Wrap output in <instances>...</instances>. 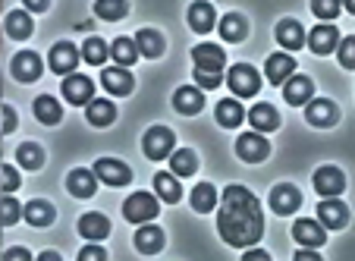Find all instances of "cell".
Segmentation results:
<instances>
[{"label":"cell","mask_w":355,"mask_h":261,"mask_svg":"<svg viewBox=\"0 0 355 261\" xmlns=\"http://www.w3.org/2000/svg\"><path fill=\"white\" fill-rule=\"evenodd\" d=\"M311 94H315V82H311L309 76H289L286 85H283V98H286L289 104H295V108H302L305 101H311Z\"/></svg>","instance_id":"9a60e30c"},{"label":"cell","mask_w":355,"mask_h":261,"mask_svg":"<svg viewBox=\"0 0 355 261\" xmlns=\"http://www.w3.org/2000/svg\"><path fill=\"white\" fill-rule=\"evenodd\" d=\"M92 94H94V85H92V79L88 76H82V73H69L67 79H63V98L69 101V104H88L92 101Z\"/></svg>","instance_id":"8992f818"},{"label":"cell","mask_w":355,"mask_h":261,"mask_svg":"<svg viewBox=\"0 0 355 261\" xmlns=\"http://www.w3.org/2000/svg\"><path fill=\"white\" fill-rule=\"evenodd\" d=\"M0 123H3V133H13V129H16V110L3 104V114H0Z\"/></svg>","instance_id":"7dc6e473"},{"label":"cell","mask_w":355,"mask_h":261,"mask_svg":"<svg viewBox=\"0 0 355 261\" xmlns=\"http://www.w3.org/2000/svg\"><path fill=\"white\" fill-rule=\"evenodd\" d=\"M110 57H114L120 67H132V63L139 60V44L129 38H116L114 44H110Z\"/></svg>","instance_id":"e575fe53"},{"label":"cell","mask_w":355,"mask_h":261,"mask_svg":"<svg viewBox=\"0 0 355 261\" xmlns=\"http://www.w3.org/2000/svg\"><path fill=\"white\" fill-rule=\"evenodd\" d=\"M3 258H28V252H26V249H10Z\"/></svg>","instance_id":"681fc988"},{"label":"cell","mask_w":355,"mask_h":261,"mask_svg":"<svg viewBox=\"0 0 355 261\" xmlns=\"http://www.w3.org/2000/svg\"><path fill=\"white\" fill-rule=\"evenodd\" d=\"M0 217H3V227H13V224L19 221V205H16L13 199H3V205H0Z\"/></svg>","instance_id":"7bdbcfd3"},{"label":"cell","mask_w":355,"mask_h":261,"mask_svg":"<svg viewBox=\"0 0 355 261\" xmlns=\"http://www.w3.org/2000/svg\"><path fill=\"white\" fill-rule=\"evenodd\" d=\"M336 44H340V32H336V26H315L311 28L309 47L315 51V54H330Z\"/></svg>","instance_id":"ac0fdd59"},{"label":"cell","mask_w":355,"mask_h":261,"mask_svg":"<svg viewBox=\"0 0 355 261\" xmlns=\"http://www.w3.org/2000/svg\"><path fill=\"white\" fill-rule=\"evenodd\" d=\"M79 67V47H73L69 41H60V44L51 47V69L60 76H69Z\"/></svg>","instance_id":"9c48e42d"},{"label":"cell","mask_w":355,"mask_h":261,"mask_svg":"<svg viewBox=\"0 0 355 261\" xmlns=\"http://www.w3.org/2000/svg\"><path fill=\"white\" fill-rule=\"evenodd\" d=\"M277 41H280L286 51H299V47L305 44V28L295 19H283L280 26H277Z\"/></svg>","instance_id":"cb8c5ba5"},{"label":"cell","mask_w":355,"mask_h":261,"mask_svg":"<svg viewBox=\"0 0 355 261\" xmlns=\"http://www.w3.org/2000/svg\"><path fill=\"white\" fill-rule=\"evenodd\" d=\"M13 76L19 82H35L41 76V60H38V54H32V51H19V54L13 57Z\"/></svg>","instance_id":"2e32d148"},{"label":"cell","mask_w":355,"mask_h":261,"mask_svg":"<svg viewBox=\"0 0 355 261\" xmlns=\"http://www.w3.org/2000/svg\"><path fill=\"white\" fill-rule=\"evenodd\" d=\"M35 117H38V123H44V126H54V123H60L63 110L51 94H41V98H35Z\"/></svg>","instance_id":"4dcf8cb0"},{"label":"cell","mask_w":355,"mask_h":261,"mask_svg":"<svg viewBox=\"0 0 355 261\" xmlns=\"http://www.w3.org/2000/svg\"><path fill=\"white\" fill-rule=\"evenodd\" d=\"M220 35H223V41H245V35H248V22H245V16H239V13H227L220 19Z\"/></svg>","instance_id":"f546056e"},{"label":"cell","mask_w":355,"mask_h":261,"mask_svg":"<svg viewBox=\"0 0 355 261\" xmlns=\"http://www.w3.org/2000/svg\"><path fill=\"white\" fill-rule=\"evenodd\" d=\"M7 35L10 38H16V41H22V38H28L32 35V28H35V22H32V16L26 13V10H13V13H7Z\"/></svg>","instance_id":"83f0119b"},{"label":"cell","mask_w":355,"mask_h":261,"mask_svg":"<svg viewBox=\"0 0 355 261\" xmlns=\"http://www.w3.org/2000/svg\"><path fill=\"white\" fill-rule=\"evenodd\" d=\"M248 123L255 126V133H274V129H280V114L270 104H255L248 110Z\"/></svg>","instance_id":"d6986e66"},{"label":"cell","mask_w":355,"mask_h":261,"mask_svg":"<svg viewBox=\"0 0 355 261\" xmlns=\"http://www.w3.org/2000/svg\"><path fill=\"white\" fill-rule=\"evenodd\" d=\"M293 239L299 242V246L318 249V246H324V239H327V230H324V224L309 221V217H302V221H295V224H293Z\"/></svg>","instance_id":"52a82bcc"},{"label":"cell","mask_w":355,"mask_h":261,"mask_svg":"<svg viewBox=\"0 0 355 261\" xmlns=\"http://www.w3.org/2000/svg\"><path fill=\"white\" fill-rule=\"evenodd\" d=\"M94 13L101 16V19H123V16L129 13V0H98L94 3Z\"/></svg>","instance_id":"ab89813d"},{"label":"cell","mask_w":355,"mask_h":261,"mask_svg":"<svg viewBox=\"0 0 355 261\" xmlns=\"http://www.w3.org/2000/svg\"><path fill=\"white\" fill-rule=\"evenodd\" d=\"M173 108L180 110V114H186V117H195L201 108H205V94H201V88L186 85V88H180V92L173 94Z\"/></svg>","instance_id":"ffe728a7"},{"label":"cell","mask_w":355,"mask_h":261,"mask_svg":"<svg viewBox=\"0 0 355 261\" xmlns=\"http://www.w3.org/2000/svg\"><path fill=\"white\" fill-rule=\"evenodd\" d=\"M305 117H309V123H311V126H318V129H327V126H334V123L340 120V110H336V104H334V101H327V98H318V101H311L309 108H305Z\"/></svg>","instance_id":"8fae6325"},{"label":"cell","mask_w":355,"mask_h":261,"mask_svg":"<svg viewBox=\"0 0 355 261\" xmlns=\"http://www.w3.org/2000/svg\"><path fill=\"white\" fill-rule=\"evenodd\" d=\"M302 205V195L295 186H289V183H283V186H274L270 189V208H274L277 214H293L295 208Z\"/></svg>","instance_id":"4fadbf2b"},{"label":"cell","mask_w":355,"mask_h":261,"mask_svg":"<svg viewBox=\"0 0 355 261\" xmlns=\"http://www.w3.org/2000/svg\"><path fill=\"white\" fill-rule=\"evenodd\" d=\"M293 73H295V60L289 54H274L268 60V67H264V76L270 79V85H280V82H286Z\"/></svg>","instance_id":"7402d4cb"},{"label":"cell","mask_w":355,"mask_h":261,"mask_svg":"<svg viewBox=\"0 0 355 261\" xmlns=\"http://www.w3.org/2000/svg\"><path fill=\"white\" fill-rule=\"evenodd\" d=\"M195 82H198V88H205V92H211V88H217L223 82V76L220 73H214V69H201V67H195Z\"/></svg>","instance_id":"b9f144b4"},{"label":"cell","mask_w":355,"mask_h":261,"mask_svg":"<svg viewBox=\"0 0 355 261\" xmlns=\"http://www.w3.org/2000/svg\"><path fill=\"white\" fill-rule=\"evenodd\" d=\"M135 44H139V54H145V57L164 54V38H161V32H155V28H141V32L135 35Z\"/></svg>","instance_id":"d6a6232c"},{"label":"cell","mask_w":355,"mask_h":261,"mask_svg":"<svg viewBox=\"0 0 355 261\" xmlns=\"http://www.w3.org/2000/svg\"><path fill=\"white\" fill-rule=\"evenodd\" d=\"M214 117H217V123L220 126H227V129H233V126H239L242 123V117H245V110H242V104L239 101H220L217 104V110H214Z\"/></svg>","instance_id":"1f68e13d"},{"label":"cell","mask_w":355,"mask_h":261,"mask_svg":"<svg viewBox=\"0 0 355 261\" xmlns=\"http://www.w3.org/2000/svg\"><path fill=\"white\" fill-rule=\"evenodd\" d=\"M135 249L141 255H157L164 249V230L161 227H141L135 233Z\"/></svg>","instance_id":"484cf974"},{"label":"cell","mask_w":355,"mask_h":261,"mask_svg":"<svg viewBox=\"0 0 355 261\" xmlns=\"http://www.w3.org/2000/svg\"><path fill=\"white\" fill-rule=\"evenodd\" d=\"M67 189H69V195H76V199H92L94 189H98V174H94V170H85V167H76L73 174L67 176Z\"/></svg>","instance_id":"7c38bea8"},{"label":"cell","mask_w":355,"mask_h":261,"mask_svg":"<svg viewBox=\"0 0 355 261\" xmlns=\"http://www.w3.org/2000/svg\"><path fill=\"white\" fill-rule=\"evenodd\" d=\"M315 189L318 195H324V199H330V195H340L343 189H346V176H343L340 167H318L315 174Z\"/></svg>","instance_id":"30bf717a"},{"label":"cell","mask_w":355,"mask_h":261,"mask_svg":"<svg viewBox=\"0 0 355 261\" xmlns=\"http://www.w3.org/2000/svg\"><path fill=\"white\" fill-rule=\"evenodd\" d=\"M173 145H176V139L167 126H151L145 133V139H141V148H145V154L151 158V161H164V158H170Z\"/></svg>","instance_id":"277c9868"},{"label":"cell","mask_w":355,"mask_h":261,"mask_svg":"<svg viewBox=\"0 0 355 261\" xmlns=\"http://www.w3.org/2000/svg\"><path fill=\"white\" fill-rule=\"evenodd\" d=\"M94 174H98V180L107 183V186H126V183L132 180V170L123 161H114V158H101V161L94 164Z\"/></svg>","instance_id":"ba28073f"},{"label":"cell","mask_w":355,"mask_h":261,"mask_svg":"<svg viewBox=\"0 0 355 261\" xmlns=\"http://www.w3.org/2000/svg\"><path fill=\"white\" fill-rule=\"evenodd\" d=\"M192 60H195V67H201V69H214V73H220L223 63H227V54H223L217 44H198L192 51Z\"/></svg>","instance_id":"e0dca14e"},{"label":"cell","mask_w":355,"mask_h":261,"mask_svg":"<svg viewBox=\"0 0 355 261\" xmlns=\"http://www.w3.org/2000/svg\"><path fill=\"white\" fill-rule=\"evenodd\" d=\"M104 88H107L110 94H129L135 88V82H132V76H129V69L126 67H110V69H104Z\"/></svg>","instance_id":"44dd1931"},{"label":"cell","mask_w":355,"mask_h":261,"mask_svg":"<svg viewBox=\"0 0 355 261\" xmlns=\"http://www.w3.org/2000/svg\"><path fill=\"white\" fill-rule=\"evenodd\" d=\"M157 211H161V205L155 201V195H148V192H135L126 199V205H123V217L132 224H148V221H155Z\"/></svg>","instance_id":"7a4b0ae2"},{"label":"cell","mask_w":355,"mask_h":261,"mask_svg":"<svg viewBox=\"0 0 355 261\" xmlns=\"http://www.w3.org/2000/svg\"><path fill=\"white\" fill-rule=\"evenodd\" d=\"M236 154L245 164H261L270 154V142L264 139V133H242L236 139Z\"/></svg>","instance_id":"5b68a950"},{"label":"cell","mask_w":355,"mask_h":261,"mask_svg":"<svg viewBox=\"0 0 355 261\" xmlns=\"http://www.w3.org/2000/svg\"><path fill=\"white\" fill-rule=\"evenodd\" d=\"M217 230H220L223 242H230L236 249H248L261 239L264 233L261 205L245 186H227L220 214H217Z\"/></svg>","instance_id":"6da1fadb"},{"label":"cell","mask_w":355,"mask_h":261,"mask_svg":"<svg viewBox=\"0 0 355 261\" xmlns=\"http://www.w3.org/2000/svg\"><path fill=\"white\" fill-rule=\"evenodd\" d=\"M252 258H268V252H245V261H252Z\"/></svg>","instance_id":"816d5d0a"},{"label":"cell","mask_w":355,"mask_h":261,"mask_svg":"<svg viewBox=\"0 0 355 261\" xmlns=\"http://www.w3.org/2000/svg\"><path fill=\"white\" fill-rule=\"evenodd\" d=\"M107 54H110V47L101 38H88L85 44H82V60L92 63V67H101V63L107 60Z\"/></svg>","instance_id":"f35d334b"},{"label":"cell","mask_w":355,"mask_h":261,"mask_svg":"<svg viewBox=\"0 0 355 261\" xmlns=\"http://www.w3.org/2000/svg\"><path fill=\"white\" fill-rule=\"evenodd\" d=\"M0 186H3V192H16L19 189V174L13 167H3L0 170Z\"/></svg>","instance_id":"f6af8a7d"},{"label":"cell","mask_w":355,"mask_h":261,"mask_svg":"<svg viewBox=\"0 0 355 261\" xmlns=\"http://www.w3.org/2000/svg\"><path fill=\"white\" fill-rule=\"evenodd\" d=\"M26 3V10H32V13H44L47 10V0H22Z\"/></svg>","instance_id":"c3c4849f"},{"label":"cell","mask_w":355,"mask_h":261,"mask_svg":"<svg viewBox=\"0 0 355 261\" xmlns=\"http://www.w3.org/2000/svg\"><path fill=\"white\" fill-rule=\"evenodd\" d=\"M107 255H104V249H98V246H85L79 252V261H104Z\"/></svg>","instance_id":"bcb514c9"},{"label":"cell","mask_w":355,"mask_h":261,"mask_svg":"<svg viewBox=\"0 0 355 261\" xmlns=\"http://www.w3.org/2000/svg\"><path fill=\"white\" fill-rule=\"evenodd\" d=\"M230 88H233L239 98H255L258 88H261V76H258L255 67H248V63H236L230 67Z\"/></svg>","instance_id":"3957f363"},{"label":"cell","mask_w":355,"mask_h":261,"mask_svg":"<svg viewBox=\"0 0 355 261\" xmlns=\"http://www.w3.org/2000/svg\"><path fill=\"white\" fill-rule=\"evenodd\" d=\"M340 63L346 69L355 67V38H343L340 41Z\"/></svg>","instance_id":"ee69618b"},{"label":"cell","mask_w":355,"mask_h":261,"mask_svg":"<svg viewBox=\"0 0 355 261\" xmlns=\"http://www.w3.org/2000/svg\"><path fill=\"white\" fill-rule=\"evenodd\" d=\"M88 123H92V126H98V129H104V126H110V123L116 120V108H114V101H88Z\"/></svg>","instance_id":"603a6c76"},{"label":"cell","mask_w":355,"mask_h":261,"mask_svg":"<svg viewBox=\"0 0 355 261\" xmlns=\"http://www.w3.org/2000/svg\"><path fill=\"white\" fill-rule=\"evenodd\" d=\"M214 205H217V189L211 183H198L192 189V208L198 214H208V211H214Z\"/></svg>","instance_id":"836d02e7"},{"label":"cell","mask_w":355,"mask_h":261,"mask_svg":"<svg viewBox=\"0 0 355 261\" xmlns=\"http://www.w3.org/2000/svg\"><path fill=\"white\" fill-rule=\"evenodd\" d=\"M170 170H173L176 176H192L195 170H198V158H195V151L180 148L176 154H170Z\"/></svg>","instance_id":"d590c367"},{"label":"cell","mask_w":355,"mask_h":261,"mask_svg":"<svg viewBox=\"0 0 355 261\" xmlns=\"http://www.w3.org/2000/svg\"><path fill=\"white\" fill-rule=\"evenodd\" d=\"M41 261H60V255H57V252H44V255H41Z\"/></svg>","instance_id":"f907efd6"},{"label":"cell","mask_w":355,"mask_h":261,"mask_svg":"<svg viewBox=\"0 0 355 261\" xmlns=\"http://www.w3.org/2000/svg\"><path fill=\"white\" fill-rule=\"evenodd\" d=\"M346 10H352L355 13V0H346Z\"/></svg>","instance_id":"f5cc1de1"},{"label":"cell","mask_w":355,"mask_h":261,"mask_svg":"<svg viewBox=\"0 0 355 261\" xmlns=\"http://www.w3.org/2000/svg\"><path fill=\"white\" fill-rule=\"evenodd\" d=\"M79 233L85 236V239H104V236L110 233V221L104 214H82L79 217Z\"/></svg>","instance_id":"d4e9b609"},{"label":"cell","mask_w":355,"mask_h":261,"mask_svg":"<svg viewBox=\"0 0 355 261\" xmlns=\"http://www.w3.org/2000/svg\"><path fill=\"white\" fill-rule=\"evenodd\" d=\"M16 158H19V164L28 170H38L41 164H44V151H41V145H35V142H22V145L16 148Z\"/></svg>","instance_id":"74e56055"},{"label":"cell","mask_w":355,"mask_h":261,"mask_svg":"<svg viewBox=\"0 0 355 261\" xmlns=\"http://www.w3.org/2000/svg\"><path fill=\"white\" fill-rule=\"evenodd\" d=\"M340 10H343V3L340 0H311V13L318 16V19H336L340 16Z\"/></svg>","instance_id":"60d3db41"},{"label":"cell","mask_w":355,"mask_h":261,"mask_svg":"<svg viewBox=\"0 0 355 261\" xmlns=\"http://www.w3.org/2000/svg\"><path fill=\"white\" fill-rule=\"evenodd\" d=\"M318 217H321L324 227L343 230V227H346V221H349V211H346V205H343V201H336V195H330L327 201H321V205H318Z\"/></svg>","instance_id":"5bb4252c"},{"label":"cell","mask_w":355,"mask_h":261,"mask_svg":"<svg viewBox=\"0 0 355 261\" xmlns=\"http://www.w3.org/2000/svg\"><path fill=\"white\" fill-rule=\"evenodd\" d=\"M155 189L164 201H180V195H182V186H180V180H176V174H157Z\"/></svg>","instance_id":"8d00e7d4"},{"label":"cell","mask_w":355,"mask_h":261,"mask_svg":"<svg viewBox=\"0 0 355 261\" xmlns=\"http://www.w3.org/2000/svg\"><path fill=\"white\" fill-rule=\"evenodd\" d=\"M214 7L211 3H205V0H198V3H192L189 7V26L195 28V32H211L214 28Z\"/></svg>","instance_id":"4316f807"},{"label":"cell","mask_w":355,"mask_h":261,"mask_svg":"<svg viewBox=\"0 0 355 261\" xmlns=\"http://www.w3.org/2000/svg\"><path fill=\"white\" fill-rule=\"evenodd\" d=\"M22 214H26V221L32 227H51L54 224V205L51 201H28Z\"/></svg>","instance_id":"f1b7e54d"}]
</instances>
